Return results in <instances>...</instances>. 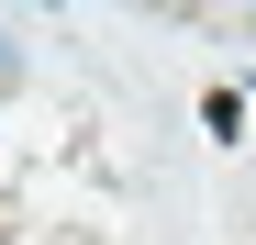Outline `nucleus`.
I'll return each mask as SVG.
<instances>
[{
	"mask_svg": "<svg viewBox=\"0 0 256 245\" xmlns=\"http://www.w3.org/2000/svg\"><path fill=\"white\" fill-rule=\"evenodd\" d=\"M12 78H22V56H12V34H0V90H12Z\"/></svg>",
	"mask_w": 256,
	"mask_h": 245,
	"instance_id": "nucleus-1",
	"label": "nucleus"
}]
</instances>
